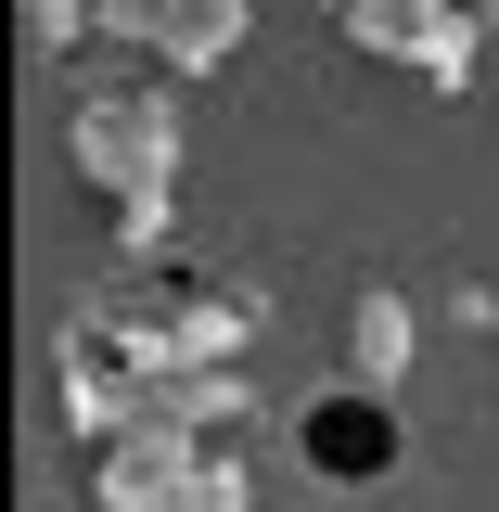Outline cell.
<instances>
[{
	"instance_id": "1",
	"label": "cell",
	"mask_w": 499,
	"mask_h": 512,
	"mask_svg": "<svg viewBox=\"0 0 499 512\" xmlns=\"http://www.w3.org/2000/svg\"><path fill=\"white\" fill-rule=\"evenodd\" d=\"M308 448H320V474H384V461H397V423H384L372 397H333L308 423Z\"/></svg>"
}]
</instances>
